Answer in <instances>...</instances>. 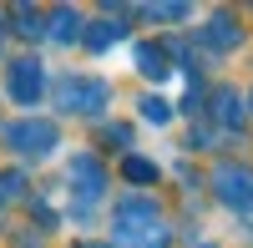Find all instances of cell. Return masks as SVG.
Listing matches in <instances>:
<instances>
[{"label":"cell","instance_id":"9a60e30c","mask_svg":"<svg viewBox=\"0 0 253 248\" xmlns=\"http://www.w3.org/2000/svg\"><path fill=\"white\" fill-rule=\"evenodd\" d=\"M86 248H101V243H86Z\"/></svg>","mask_w":253,"mask_h":248},{"label":"cell","instance_id":"30bf717a","mask_svg":"<svg viewBox=\"0 0 253 248\" xmlns=\"http://www.w3.org/2000/svg\"><path fill=\"white\" fill-rule=\"evenodd\" d=\"M76 36H81V15L56 10V41H76Z\"/></svg>","mask_w":253,"mask_h":248},{"label":"cell","instance_id":"7a4b0ae2","mask_svg":"<svg viewBox=\"0 0 253 248\" xmlns=\"http://www.w3.org/2000/svg\"><path fill=\"white\" fill-rule=\"evenodd\" d=\"M107 101H112V86H107V81H91V76H66V81H61V107H66V112L96 117Z\"/></svg>","mask_w":253,"mask_h":248},{"label":"cell","instance_id":"8992f818","mask_svg":"<svg viewBox=\"0 0 253 248\" xmlns=\"http://www.w3.org/2000/svg\"><path fill=\"white\" fill-rule=\"evenodd\" d=\"M71 182H81V198L96 203L101 188H107V172H101V162H96V157H76V162H71Z\"/></svg>","mask_w":253,"mask_h":248},{"label":"cell","instance_id":"3957f363","mask_svg":"<svg viewBox=\"0 0 253 248\" xmlns=\"http://www.w3.org/2000/svg\"><path fill=\"white\" fill-rule=\"evenodd\" d=\"M5 142L15 152H26V157H46L56 147V127H51V122H20V127L5 132Z\"/></svg>","mask_w":253,"mask_h":248},{"label":"cell","instance_id":"4fadbf2b","mask_svg":"<svg viewBox=\"0 0 253 248\" xmlns=\"http://www.w3.org/2000/svg\"><path fill=\"white\" fill-rule=\"evenodd\" d=\"M117 36H122V26H112V20H101V26H96V31L86 36V46H91V51H101V46H112Z\"/></svg>","mask_w":253,"mask_h":248},{"label":"cell","instance_id":"52a82bcc","mask_svg":"<svg viewBox=\"0 0 253 248\" xmlns=\"http://www.w3.org/2000/svg\"><path fill=\"white\" fill-rule=\"evenodd\" d=\"M203 41H208V46H218V51H228V46H238V41H243V31H238L228 15H213V26H203Z\"/></svg>","mask_w":253,"mask_h":248},{"label":"cell","instance_id":"9c48e42d","mask_svg":"<svg viewBox=\"0 0 253 248\" xmlns=\"http://www.w3.org/2000/svg\"><path fill=\"white\" fill-rule=\"evenodd\" d=\"M218 117L223 122H243V96L228 86V91H218Z\"/></svg>","mask_w":253,"mask_h":248},{"label":"cell","instance_id":"5b68a950","mask_svg":"<svg viewBox=\"0 0 253 248\" xmlns=\"http://www.w3.org/2000/svg\"><path fill=\"white\" fill-rule=\"evenodd\" d=\"M10 96L20 101V107H31V101L41 96V66L36 61H10Z\"/></svg>","mask_w":253,"mask_h":248},{"label":"cell","instance_id":"7c38bea8","mask_svg":"<svg viewBox=\"0 0 253 248\" xmlns=\"http://www.w3.org/2000/svg\"><path fill=\"white\" fill-rule=\"evenodd\" d=\"M142 117L147 122H172V107H167L162 96H142Z\"/></svg>","mask_w":253,"mask_h":248},{"label":"cell","instance_id":"277c9868","mask_svg":"<svg viewBox=\"0 0 253 248\" xmlns=\"http://www.w3.org/2000/svg\"><path fill=\"white\" fill-rule=\"evenodd\" d=\"M218 198L228 208H253V172L248 167H218Z\"/></svg>","mask_w":253,"mask_h":248},{"label":"cell","instance_id":"6da1fadb","mask_svg":"<svg viewBox=\"0 0 253 248\" xmlns=\"http://www.w3.org/2000/svg\"><path fill=\"white\" fill-rule=\"evenodd\" d=\"M117 238L137 243V248H162V243H167V228H162L157 203H147V198L117 203Z\"/></svg>","mask_w":253,"mask_h":248},{"label":"cell","instance_id":"8fae6325","mask_svg":"<svg viewBox=\"0 0 253 248\" xmlns=\"http://www.w3.org/2000/svg\"><path fill=\"white\" fill-rule=\"evenodd\" d=\"M122 172L132 177V182H152V177H157V167H152V162H142V157H126V162H122Z\"/></svg>","mask_w":253,"mask_h":248},{"label":"cell","instance_id":"ba28073f","mask_svg":"<svg viewBox=\"0 0 253 248\" xmlns=\"http://www.w3.org/2000/svg\"><path fill=\"white\" fill-rule=\"evenodd\" d=\"M137 71L162 81V76H167V56H162V51H152V46H137Z\"/></svg>","mask_w":253,"mask_h":248},{"label":"cell","instance_id":"5bb4252c","mask_svg":"<svg viewBox=\"0 0 253 248\" xmlns=\"http://www.w3.org/2000/svg\"><path fill=\"white\" fill-rule=\"evenodd\" d=\"M147 15H162V20H182L187 5H162V10H147Z\"/></svg>","mask_w":253,"mask_h":248},{"label":"cell","instance_id":"2e32d148","mask_svg":"<svg viewBox=\"0 0 253 248\" xmlns=\"http://www.w3.org/2000/svg\"><path fill=\"white\" fill-rule=\"evenodd\" d=\"M203 248H208V243H203Z\"/></svg>","mask_w":253,"mask_h":248}]
</instances>
